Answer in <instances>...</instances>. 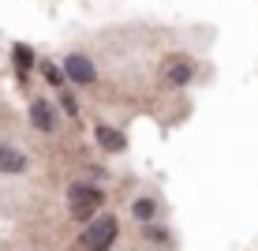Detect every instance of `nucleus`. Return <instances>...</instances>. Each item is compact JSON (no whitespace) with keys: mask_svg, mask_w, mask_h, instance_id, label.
Instances as JSON below:
<instances>
[{"mask_svg":"<svg viewBox=\"0 0 258 251\" xmlns=\"http://www.w3.org/2000/svg\"><path fill=\"white\" fill-rule=\"evenodd\" d=\"M116 236H120L116 214H97L94 221H86L83 236H79V251H112Z\"/></svg>","mask_w":258,"mask_h":251,"instance_id":"1","label":"nucleus"},{"mask_svg":"<svg viewBox=\"0 0 258 251\" xmlns=\"http://www.w3.org/2000/svg\"><path fill=\"white\" fill-rule=\"evenodd\" d=\"M101 203H105V191L94 184H71L68 187V210L75 221H94Z\"/></svg>","mask_w":258,"mask_h":251,"instance_id":"2","label":"nucleus"},{"mask_svg":"<svg viewBox=\"0 0 258 251\" xmlns=\"http://www.w3.org/2000/svg\"><path fill=\"white\" fill-rule=\"evenodd\" d=\"M60 71H64V79H71V83H79V86H90L94 79H97L94 60H90V57H83V53H71V57H64Z\"/></svg>","mask_w":258,"mask_h":251,"instance_id":"3","label":"nucleus"},{"mask_svg":"<svg viewBox=\"0 0 258 251\" xmlns=\"http://www.w3.org/2000/svg\"><path fill=\"white\" fill-rule=\"evenodd\" d=\"M30 124L41 131V135H52V131H56V113H52V105L45 97H34L30 102Z\"/></svg>","mask_w":258,"mask_h":251,"instance_id":"4","label":"nucleus"},{"mask_svg":"<svg viewBox=\"0 0 258 251\" xmlns=\"http://www.w3.org/2000/svg\"><path fill=\"white\" fill-rule=\"evenodd\" d=\"M165 79L172 86H187L191 79H195V64H191L187 57H168L165 60Z\"/></svg>","mask_w":258,"mask_h":251,"instance_id":"5","label":"nucleus"},{"mask_svg":"<svg viewBox=\"0 0 258 251\" xmlns=\"http://www.w3.org/2000/svg\"><path fill=\"white\" fill-rule=\"evenodd\" d=\"M94 139H97V146L109 150V154H123V150H127L123 131H120V128H109V124H97V128H94Z\"/></svg>","mask_w":258,"mask_h":251,"instance_id":"6","label":"nucleus"},{"mask_svg":"<svg viewBox=\"0 0 258 251\" xmlns=\"http://www.w3.org/2000/svg\"><path fill=\"white\" fill-rule=\"evenodd\" d=\"M30 169V161H26L23 150H15V146H8V142H0V173H8V176H19Z\"/></svg>","mask_w":258,"mask_h":251,"instance_id":"7","label":"nucleus"},{"mask_svg":"<svg viewBox=\"0 0 258 251\" xmlns=\"http://www.w3.org/2000/svg\"><path fill=\"white\" fill-rule=\"evenodd\" d=\"M12 64H15V71H19V79H26L34 71V64H38V57H34L30 45H23V41H19V45L12 49Z\"/></svg>","mask_w":258,"mask_h":251,"instance_id":"8","label":"nucleus"},{"mask_svg":"<svg viewBox=\"0 0 258 251\" xmlns=\"http://www.w3.org/2000/svg\"><path fill=\"white\" fill-rule=\"evenodd\" d=\"M131 214H135L139 225H150V221L157 218V203L154 199H135V203H131Z\"/></svg>","mask_w":258,"mask_h":251,"instance_id":"9","label":"nucleus"},{"mask_svg":"<svg viewBox=\"0 0 258 251\" xmlns=\"http://www.w3.org/2000/svg\"><path fill=\"white\" fill-rule=\"evenodd\" d=\"M41 75H45V83H52V86L64 83V71H60L56 64H41Z\"/></svg>","mask_w":258,"mask_h":251,"instance_id":"10","label":"nucleus"},{"mask_svg":"<svg viewBox=\"0 0 258 251\" xmlns=\"http://www.w3.org/2000/svg\"><path fill=\"white\" fill-rule=\"evenodd\" d=\"M60 105H64V113H68V116H79V102H75L71 94H60Z\"/></svg>","mask_w":258,"mask_h":251,"instance_id":"11","label":"nucleus"}]
</instances>
